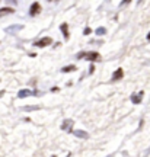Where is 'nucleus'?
I'll list each match as a JSON object with an SVG mask.
<instances>
[{
    "label": "nucleus",
    "mask_w": 150,
    "mask_h": 157,
    "mask_svg": "<svg viewBox=\"0 0 150 157\" xmlns=\"http://www.w3.org/2000/svg\"><path fill=\"white\" fill-rule=\"evenodd\" d=\"M50 42H51V38H42V39H39V41H37L35 45L37 47H45V45H48Z\"/></svg>",
    "instance_id": "nucleus-1"
},
{
    "label": "nucleus",
    "mask_w": 150,
    "mask_h": 157,
    "mask_svg": "<svg viewBox=\"0 0 150 157\" xmlns=\"http://www.w3.org/2000/svg\"><path fill=\"white\" fill-rule=\"evenodd\" d=\"M39 10H41V6H39L38 3H34L32 6H31V15H37V13H39Z\"/></svg>",
    "instance_id": "nucleus-2"
},
{
    "label": "nucleus",
    "mask_w": 150,
    "mask_h": 157,
    "mask_svg": "<svg viewBox=\"0 0 150 157\" xmlns=\"http://www.w3.org/2000/svg\"><path fill=\"white\" fill-rule=\"evenodd\" d=\"M86 58L95 61V60H99V54L98 52H88V54H86Z\"/></svg>",
    "instance_id": "nucleus-3"
},
{
    "label": "nucleus",
    "mask_w": 150,
    "mask_h": 157,
    "mask_svg": "<svg viewBox=\"0 0 150 157\" xmlns=\"http://www.w3.org/2000/svg\"><path fill=\"white\" fill-rule=\"evenodd\" d=\"M121 77H123V68H118L117 72L114 73V78L118 80V78H121Z\"/></svg>",
    "instance_id": "nucleus-4"
},
{
    "label": "nucleus",
    "mask_w": 150,
    "mask_h": 157,
    "mask_svg": "<svg viewBox=\"0 0 150 157\" xmlns=\"http://www.w3.org/2000/svg\"><path fill=\"white\" fill-rule=\"evenodd\" d=\"M67 28H69V26H67V23H63V25H61V31H63V33L66 35V38H69V32H67Z\"/></svg>",
    "instance_id": "nucleus-5"
},
{
    "label": "nucleus",
    "mask_w": 150,
    "mask_h": 157,
    "mask_svg": "<svg viewBox=\"0 0 150 157\" xmlns=\"http://www.w3.org/2000/svg\"><path fill=\"white\" fill-rule=\"evenodd\" d=\"M13 9H2L0 10V16H3V15H6V13H12Z\"/></svg>",
    "instance_id": "nucleus-6"
},
{
    "label": "nucleus",
    "mask_w": 150,
    "mask_h": 157,
    "mask_svg": "<svg viewBox=\"0 0 150 157\" xmlns=\"http://www.w3.org/2000/svg\"><path fill=\"white\" fill-rule=\"evenodd\" d=\"M26 95H29V90H23V92H20L19 93L20 98H22V96H26Z\"/></svg>",
    "instance_id": "nucleus-7"
},
{
    "label": "nucleus",
    "mask_w": 150,
    "mask_h": 157,
    "mask_svg": "<svg viewBox=\"0 0 150 157\" xmlns=\"http://www.w3.org/2000/svg\"><path fill=\"white\" fill-rule=\"evenodd\" d=\"M74 70V67H64L63 68V72H73Z\"/></svg>",
    "instance_id": "nucleus-8"
},
{
    "label": "nucleus",
    "mask_w": 150,
    "mask_h": 157,
    "mask_svg": "<svg viewBox=\"0 0 150 157\" xmlns=\"http://www.w3.org/2000/svg\"><path fill=\"white\" fill-rule=\"evenodd\" d=\"M124 2H125V3H128V2H130V0H124Z\"/></svg>",
    "instance_id": "nucleus-9"
},
{
    "label": "nucleus",
    "mask_w": 150,
    "mask_h": 157,
    "mask_svg": "<svg viewBox=\"0 0 150 157\" xmlns=\"http://www.w3.org/2000/svg\"><path fill=\"white\" fill-rule=\"evenodd\" d=\"M147 38H149V39H150V33H149V37H147Z\"/></svg>",
    "instance_id": "nucleus-10"
}]
</instances>
